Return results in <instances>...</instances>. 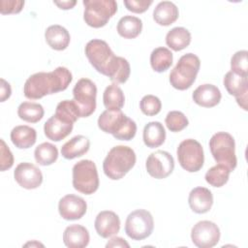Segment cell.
I'll use <instances>...</instances> for the list:
<instances>
[{
  "mask_svg": "<svg viewBox=\"0 0 248 248\" xmlns=\"http://www.w3.org/2000/svg\"><path fill=\"white\" fill-rule=\"evenodd\" d=\"M73 79L72 73L66 67H57L51 72H39L31 75L25 81L23 93L27 99L37 100L46 95L64 91Z\"/></svg>",
  "mask_w": 248,
  "mask_h": 248,
  "instance_id": "obj_1",
  "label": "cell"
},
{
  "mask_svg": "<svg viewBox=\"0 0 248 248\" xmlns=\"http://www.w3.org/2000/svg\"><path fill=\"white\" fill-rule=\"evenodd\" d=\"M98 127L120 140H130L137 133L136 122L124 114L121 109L103 111L98 118Z\"/></svg>",
  "mask_w": 248,
  "mask_h": 248,
  "instance_id": "obj_2",
  "label": "cell"
},
{
  "mask_svg": "<svg viewBox=\"0 0 248 248\" xmlns=\"http://www.w3.org/2000/svg\"><path fill=\"white\" fill-rule=\"evenodd\" d=\"M135 151L126 145L112 147L103 162V170L111 180L124 177L136 164Z\"/></svg>",
  "mask_w": 248,
  "mask_h": 248,
  "instance_id": "obj_3",
  "label": "cell"
},
{
  "mask_svg": "<svg viewBox=\"0 0 248 248\" xmlns=\"http://www.w3.org/2000/svg\"><path fill=\"white\" fill-rule=\"evenodd\" d=\"M201 67L200 58L194 53L182 55L170 74V85L178 90H186L195 82Z\"/></svg>",
  "mask_w": 248,
  "mask_h": 248,
  "instance_id": "obj_4",
  "label": "cell"
},
{
  "mask_svg": "<svg viewBox=\"0 0 248 248\" xmlns=\"http://www.w3.org/2000/svg\"><path fill=\"white\" fill-rule=\"evenodd\" d=\"M209 148L214 160L225 165L232 171L237 165L235 142L233 137L227 132H217L209 140Z\"/></svg>",
  "mask_w": 248,
  "mask_h": 248,
  "instance_id": "obj_5",
  "label": "cell"
},
{
  "mask_svg": "<svg viewBox=\"0 0 248 248\" xmlns=\"http://www.w3.org/2000/svg\"><path fill=\"white\" fill-rule=\"evenodd\" d=\"M84 52L93 68L98 73L108 77L116 55L110 49L108 43L100 39L90 40L85 46Z\"/></svg>",
  "mask_w": 248,
  "mask_h": 248,
  "instance_id": "obj_6",
  "label": "cell"
},
{
  "mask_svg": "<svg viewBox=\"0 0 248 248\" xmlns=\"http://www.w3.org/2000/svg\"><path fill=\"white\" fill-rule=\"evenodd\" d=\"M83 19L93 28L105 26L117 12V3L114 0H84Z\"/></svg>",
  "mask_w": 248,
  "mask_h": 248,
  "instance_id": "obj_7",
  "label": "cell"
},
{
  "mask_svg": "<svg viewBox=\"0 0 248 248\" xmlns=\"http://www.w3.org/2000/svg\"><path fill=\"white\" fill-rule=\"evenodd\" d=\"M73 186L84 195H91L99 188V175L95 163L81 160L73 167Z\"/></svg>",
  "mask_w": 248,
  "mask_h": 248,
  "instance_id": "obj_8",
  "label": "cell"
},
{
  "mask_svg": "<svg viewBox=\"0 0 248 248\" xmlns=\"http://www.w3.org/2000/svg\"><path fill=\"white\" fill-rule=\"evenodd\" d=\"M176 154L181 168L189 172L199 171L203 166V148L202 144L194 139L182 140L177 147Z\"/></svg>",
  "mask_w": 248,
  "mask_h": 248,
  "instance_id": "obj_9",
  "label": "cell"
},
{
  "mask_svg": "<svg viewBox=\"0 0 248 248\" xmlns=\"http://www.w3.org/2000/svg\"><path fill=\"white\" fill-rule=\"evenodd\" d=\"M153 229V217L148 210L136 209L126 218L125 232L133 240L147 238L152 233Z\"/></svg>",
  "mask_w": 248,
  "mask_h": 248,
  "instance_id": "obj_10",
  "label": "cell"
},
{
  "mask_svg": "<svg viewBox=\"0 0 248 248\" xmlns=\"http://www.w3.org/2000/svg\"><path fill=\"white\" fill-rule=\"evenodd\" d=\"M74 101L77 104L80 117L90 116L96 109V84L89 78H80L73 88Z\"/></svg>",
  "mask_w": 248,
  "mask_h": 248,
  "instance_id": "obj_11",
  "label": "cell"
},
{
  "mask_svg": "<svg viewBox=\"0 0 248 248\" xmlns=\"http://www.w3.org/2000/svg\"><path fill=\"white\" fill-rule=\"evenodd\" d=\"M220 229L211 221L203 220L194 225L191 231V239L199 248H211L220 240Z\"/></svg>",
  "mask_w": 248,
  "mask_h": 248,
  "instance_id": "obj_12",
  "label": "cell"
},
{
  "mask_svg": "<svg viewBox=\"0 0 248 248\" xmlns=\"http://www.w3.org/2000/svg\"><path fill=\"white\" fill-rule=\"evenodd\" d=\"M145 168L150 176L156 179H163L172 172L174 160L168 151L157 150L147 157Z\"/></svg>",
  "mask_w": 248,
  "mask_h": 248,
  "instance_id": "obj_13",
  "label": "cell"
},
{
  "mask_svg": "<svg viewBox=\"0 0 248 248\" xmlns=\"http://www.w3.org/2000/svg\"><path fill=\"white\" fill-rule=\"evenodd\" d=\"M14 177L16 183L27 190L36 189L43 182V173L41 170L32 163H19L14 171Z\"/></svg>",
  "mask_w": 248,
  "mask_h": 248,
  "instance_id": "obj_14",
  "label": "cell"
},
{
  "mask_svg": "<svg viewBox=\"0 0 248 248\" xmlns=\"http://www.w3.org/2000/svg\"><path fill=\"white\" fill-rule=\"evenodd\" d=\"M223 82L228 93L230 95L234 96L237 104L244 110H247V94H248L247 77L239 76L230 71L225 75Z\"/></svg>",
  "mask_w": 248,
  "mask_h": 248,
  "instance_id": "obj_15",
  "label": "cell"
},
{
  "mask_svg": "<svg viewBox=\"0 0 248 248\" xmlns=\"http://www.w3.org/2000/svg\"><path fill=\"white\" fill-rule=\"evenodd\" d=\"M87 210L86 202L77 195L69 194L60 199L58 211L60 216L68 221L80 219Z\"/></svg>",
  "mask_w": 248,
  "mask_h": 248,
  "instance_id": "obj_16",
  "label": "cell"
},
{
  "mask_svg": "<svg viewBox=\"0 0 248 248\" xmlns=\"http://www.w3.org/2000/svg\"><path fill=\"white\" fill-rule=\"evenodd\" d=\"M94 227L97 233L103 238H108L116 234L120 230L119 216L110 210L98 213L95 218Z\"/></svg>",
  "mask_w": 248,
  "mask_h": 248,
  "instance_id": "obj_17",
  "label": "cell"
},
{
  "mask_svg": "<svg viewBox=\"0 0 248 248\" xmlns=\"http://www.w3.org/2000/svg\"><path fill=\"white\" fill-rule=\"evenodd\" d=\"M193 101L203 108H212L221 101L222 94L220 89L210 83L199 85L193 92Z\"/></svg>",
  "mask_w": 248,
  "mask_h": 248,
  "instance_id": "obj_18",
  "label": "cell"
},
{
  "mask_svg": "<svg viewBox=\"0 0 248 248\" xmlns=\"http://www.w3.org/2000/svg\"><path fill=\"white\" fill-rule=\"evenodd\" d=\"M188 203L195 213H206L213 204V195L211 191L205 187H196L192 189L189 194Z\"/></svg>",
  "mask_w": 248,
  "mask_h": 248,
  "instance_id": "obj_19",
  "label": "cell"
},
{
  "mask_svg": "<svg viewBox=\"0 0 248 248\" xmlns=\"http://www.w3.org/2000/svg\"><path fill=\"white\" fill-rule=\"evenodd\" d=\"M74 124L66 122L55 114L50 116L44 125L46 137L52 141H60L72 133Z\"/></svg>",
  "mask_w": 248,
  "mask_h": 248,
  "instance_id": "obj_20",
  "label": "cell"
},
{
  "mask_svg": "<svg viewBox=\"0 0 248 248\" xmlns=\"http://www.w3.org/2000/svg\"><path fill=\"white\" fill-rule=\"evenodd\" d=\"M88 230L78 224L68 226L63 232V242L69 248H83L89 243Z\"/></svg>",
  "mask_w": 248,
  "mask_h": 248,
  "instance_id": "obj_21",
  "label": "cell"
},
{
  "mask_svg": "<svg viewBox=\"0 0 248 248\" xmlns=\"http://www.w3.org/2000/svg\"><path fill=\"white\" fill-rule=\"evenodd\" d=\"M45 39L52 49L64 50L69 46L71 37L65 27L59 24H53L46 28L45 32Z\"/></svg>",
  "mask_w": 248,
  "mask_h": 248,
  "instance_id": "obj_22",
  "label": "cell"
},
{
  "mask_svg": "<svg viewBox=\"0 0 248 248\" xmlns=\"http://www.w3.org/2000/svg\"><path fill=\"white\" fill-rule=\"evenodd\" d=\"M11 140L19 149H27L35 144L37 132L34 128L27 125H18L11 131Z\"/></svg>",
  "mask_w": 248,
  "mask_h": 248,
  "instance_id": "obj_23",
  "label": "cell"
},
{
  "mask_svg": "<svg viewBox=\"0 0 248 248\" xmlns=\"http://www.w3.org/2000/svg\"><path fill=\"white\" fill-rule=\"evenodd\" d=\"M179 16L177 6L170 1H162L157 4L153 11V19L162 26L172 24Z\"/></svg>",
  "mask_w": 248,
  "mask_h": 248,
  "instance_id": "obj_24",
  "label": "cell"
},
{
  "mask_svg": "<svg viewBox=\"0 0 248 248\" xmlns=\"http://www.w3.org/2000/svg\"><path fill=\"white\" fill-rule=\"evenodd\" d=\"M90 147L89 140L82 135H78L65 142L61 147V155L68 160L84 155Z\"/></svg>",
  "mask_w": 248,
  "mask_h": 248,
  "instance_id": "obj_25",
  "label": "cell"
},
{
  "mask_svg": "<svg viewBox=\"0 0 248 248\" xmlns=\"http://www.w3.org/2000/svg\"><path fill=\"white\" fill-rule=\"evenodd\" d=\"M142 139L144 144L149 148L162 145L166 140V131L163 124L159 121L148 122L143 128Z\"/></svg>",
  "mask_w": 248,
  "mask_h": 248,
  "instance_id": "obj_26",
  "label": "cell"
},
{
  "mask_svg": "<svg viewBox=\"0 0 248 248\" xmlns=\"http://www.w3.org/2000/svg\"><path fill=\"white\" fill-rule=\"evenodd\" d=\"M191 43V33L184 27H173L166 35V44L174 51L187 47Z\"/></svg>",
  "mask_w": 248,
  "mask_h": 248,
  "instance_id": "obj_27",
  "label": "cell"
},
{
  "mask_svg": "<svg viewBox=\"0 0 248 248\" xmlns=\"http://www.w3.org/2000/svg\"><path fill=\"white\" fill-rule=\"evenodd\" d=\"M142 30V21L134 16H124L117 23V33L125 39L137 38Z\"/></svg>",
  "mask_w": 248,
  "mask_h": 248,
  "instance_id": "obj_28",
  "label": "cell"
},
{
  "mask_svg": "<svg viewBox=\"0 0 248 248\" xmlns=\"http://www.w3.org/2000/svg\"><path fill=\"white\" fill-rule=\"evenodd\" d=\"M172 60L173 56L171 51L165 46L154 48L150 54V65L157 73L167 71L171 66Z\"/></svg>",
  "mask_w": 248,
  "mask_h": 248,
  "instance_id": "obj_29",
  "label": "cell"
},
{
  "mask_svg": "<svg viewBox=\"0 0 248 248\" xmlns=\"http://www.w3.org/2000/svg\"><path fill=\"white\" fill-rule=\"evenodd\" d=\"M103 103L107 109H121L125 103V97L122 89L115 83L107 86L103 94Z\"/></svg>",
  "mask_w": 248,
  "mask_h": 248,
  "instance_id": "obj_30",
  "label": "cell"
},
{
  "mask_svg": "<svg viewBox=\"0 0 248 248\" xmlns=\"http://www.w3.org/2000/svg\"><path fill=\"white\" fill-rule=\"evenodd\" d=\"M45 114V110L42 105L33 102H23L17 108V115L20 119L30 122H39Z\"/></svg>",
  "mask_w": 248,
  "mask_h": 248,
  "instance_id": "obj_31",
  "label": "cell"
},
{
  "mask_svg": "<svg viewBox=\"0 0 248 248\" xmlns=\"http://www.w3.org/2000/svg\"><path fill=\"white\" fill-rule=\"evenodd\" d=\"M34 157L39 165L49 166L57 160L58 149L50 142H43L35 148Z\"/></svg>",
  "mask_w": 248,
  "mask_h": 248,
  "instance_id": "obj_32",
  "label": "cell"
},
{
  "mask_svg": "<svg viewBox=\"0 0 248 248\" xmlns=\"http://www.w3.org/2000/svg\"><path fill=\"white\" fill-rule=\"evenodd\" d=\"M231 172L230 169L225 165L217 164L206 171L204 178L209 185L213 187H222L228 182Z\"/></svg>",
  "mask_w": 248,
  "mask_h": 248,
  "instance_id": "obj_33",
  "label": "cell"
},
{
  "mask_svg": "<svg viewBox=\"0 0 248 248\" xmlns=\"http://www.w3.org/2000/svg\"><path fill=\"white\" fill-rule=\"evenodd\" d=\"M60 119L74 124L79 117V109L74 100H64L56 106L55 113Z\"/></svg>",
  "mask_w": 248,
  "mask_h": 248,
  "instance_id": "obj_34",
  "label": "cell"
},
{
  "mask_svg": "<svg viewBox=\"0 0 248 248\" xmlns=\"http://www.w3.org/2000/svg\"><path fill=\"white\" fill-rule=\"evenodd\" d=\"M130 73H131V67L127 59L121 56H116L115 63L108 75V78L115 84L124 83L128 80L130 77Z\"/></svg>",
  "mask_w": 248,
  "mask_h": 248,
  "instance_id": "obj_35",
  "label": "cell"
},
{
  "mask_svg": "<svg viewBox=\"0 0 248 248\" xmlns=\"http://www.w3.org/2000/svg\"><path fill=\"white\" fill-rule=\"evenodd\" d=\"M165 123L170 132H180L188 126L189 121L183 112L179 110H171L167 114Z\"/></svg>",
  "mask_w": 248,
  "mask_h": 248,
  "instance_id": "obj_36",
  "label": "cell"
},
{
  "mask_svg": "<svg viewBox=\"0 0 248 248\" xmlns=\"http://www.w3.org/2000/svg\"><path fill=\"white\" fill-rule=\"evenodd\" d=\"M248 52L247 50L236 51L231 59V71L243 77H248Z\"/></svg>",
  "mask_w": 248,
  "mask_h": 248,
  "instance_id": "obj_37",
  "label": "cell"
},
{
  "mask_svg": "<svg viewBox=\"0 0 248 248\" xmlns=\"http://www.w3.org/2000/svg\"><path fill=\"white\" fill-rule=\"evenodd\" d=\"M140 108L141 112L147 116H153L158 114L162 108V103L157 96L145 95L140 102Z\"/></svg>",
  "mask_w": 248,
  "mask_h": 248,
  "instance_id": "obj_38",
  "label": "cell"
},
{
  "mask_svg": "<svg viewBox=\"0 0 248 248\" xmlns=\"http://www.w3.org/2000/svg\"><path fill=\"white\" fill-rule=\"evenodd\" d=\"M1 142V155H0V170L1 171H5L9 170L14 165V156L11 152L10 148L7 146L6 142L3 139L0 140Z\"/></svg>",
  "mask_w": 248,
  "mask_h": 248,
  "instance_id": "obj_39",
  "label": "cell"
},
{
  "mask_svg": "<svg viewBox=\"0 0 248 248\" xmlns=\"http://www.w3.org/2000/svg\"><path fill=\"white\" fill-rule=\"evenodd\" d=\"M24 3L22 0H1L0 13L2 15L18 14L22 10Z\"/></svg>",
  "mask_w": 248,
  "mask_h": 248,
  "instance_id": "obj_40",
  "label": "cell"
},
{
  "mask_svg": "<svg viewBox=\"0 0 248 248\" xmlns=\"http://www.w3.org/2000/svg\"><path fill=\"white\" fill-rule=\"evenodd\" d=\"M152 3H153L152 0H125L124 1V5L127 8V10L136 14L144 13Z\"/></svg>",
  "mask_w": 248,
  "mask_h": 248,
  "instance_id": "obj_41",
  "label": "cell"
},
{
  "mask_svg": "<svg viewBox=\"0 0 248 248\" xmlns=\"http://www.w3.org/2000/svg\"><path fill=\"white\" fill-rule=\"evenodd\" d=\"M0 82V102H5L7 99L10 98L12 94V88L10 83L6 81L4 78H1Z\"/></svg>",
  "mask_w": 248,
  "mask_h": 248,
  "instance_id": "obj_42",
  "label": "cell"
},
{
  "mask_svg": "<svg viewBox=\"0 0 248 248\" xmlns=\"http://www.w3.org/2000/svg\"><path fill=\"white\" fill-rule=\"evenodd\" d=\"M106 247H127V248H129L130 245L124 238L119 237V236H114V237H111L108 241V243L106 244Z\"/></svg>",
  "mask_w": 248,
  "mask_h": 248,
  "instance_id": "obj_43",
  "label": "cell"
},
{
  "mask_svg": "<svg viewBox=\"0 0 248 248\" xmlns=\"http://www.w3.org/2000/svg\"><path fill=\"white\" fill-rule=\"evenodd\" d=\"M53 3L58 6L62 10H69L72 9L76 4V0H66V1H53Z\"/></svg>",
  "mask_w": 248,
  "mask_h": 248,
  "instance_id": "obj_44",
  "label": "cell"
},
{
  "mask_svg": "<svg viewBox=\"0 0 248 248\" xmlns=\"http://www.w3.org/2000/svg\"><path fill=\"white\" fill-rule=\"evenodd\" d=\"M29 245H31V246H34V245H36V246H44L43 244H41V243H39V242H37V241L28 242V243H26L24 246H29Z\"/></svg>",
  "mask_w": 248,
  "mask_h": 248,
  "instance_id": "obj_45",
  "label": "cell"
}]
</instances>
